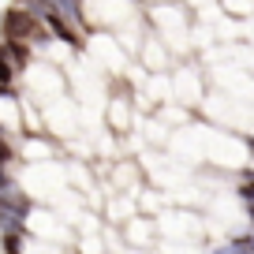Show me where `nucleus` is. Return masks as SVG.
<instances>
[{
	"mask_svg": "<svg viewBox=\"0 0 254 254\" xmlns=\"http://www.w3.org/2000/svg\"><path fill=\"white\" fill-rule=\"evenodd\" d=\"M127 120H131V109H127V101H124V94H116L112 97V109H109V124L116 127V131H127Z\"/></svg>",
	"mask_w": 254,
	"mask_h": 254,
	"instance_id": "2",
	"label": "nucleus"
},
{
	"mask_svg": "<svg viewBox=\"0 0 254 254\" xmlns=\"http://www.w3.org/2000/svg\"><path fill=\"white\" fill-rule=\"evenodd\" d=\"M251 180H254V172H251Z\"/></svg>",
	"mask_w": 254,
	"mask_h": 254,
	"instance_id": "5",
	"label": "nucleus"
},
{
	"mask_svg": "<svg viewBox=\"0 0 254 254\" xmlns=\"http://www.w3.org/2000/svg\"><path fill=\"white\" fill-rule=\"evenodd\" d=\"M165 64H168L165 49H161L153 38H146V67H165Z\"/></svg>",
	"mask_w": 254,
	"mask_h": 254,
	"instance_id": "3",
	"label": "nucleus"
},
{
	"mask_svg": "<svg viewBox=\"0 0 254 254\" xmlns=\"http://www.w3.org/2000/svg\"><path fill=\"white\" fill-rule=\"evenodd\" d=\"M239 198L247 202V213H251V228H254V180H251V176L239 183Z\"/></svg>",
	"mask_w": 254,
	"mask_h": 254,
	"instance_id": "4",
	"label": "nucleus"
},
{
	"mask_svg": "<svg viewBox=\"0 0 254 254\" xmlns=\"http://www.w3.org/2000/svg\"><path fill=\"white\" fill-rule=\"evenodd\" d=\"M53 153H56V146L45 142V138H38L34 131L19 138V161H49Z\"/></svg>",
	"mask_w": 254,
	"mask_h": 254,
	"instance_id": "1",
	"label": "nucleus"
}]
</instances>
